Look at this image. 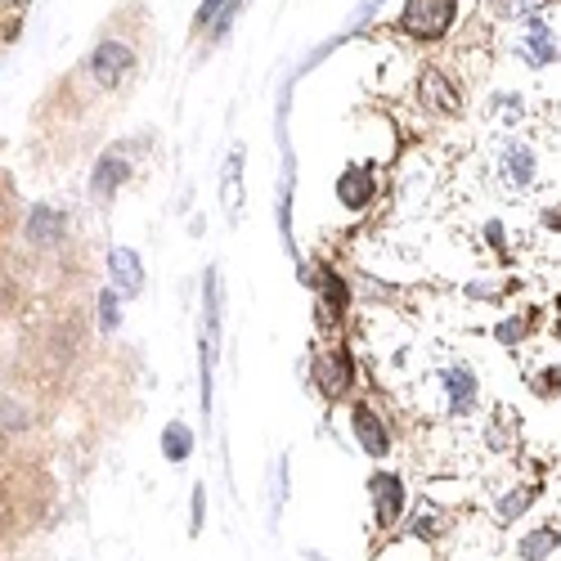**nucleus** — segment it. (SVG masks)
<instances>
[{
	"mask_svg": "<svg viewBox=\"0 0 561 561\" xmlns=\"http://www.w3.org/2000/svg\"><path fill=\"white\" fill-rule=\"evenodd\" d=\"M368 503H373V526H378L382 535L387 530H396L404 517H409V485H404V477L400 472H373L368 477Z\"/></svg>",
	"mask_w": 561,
	"mask_h": 561,
	"instance_id": "obj_1",
	"label": "nucleus"
},
{
	"mask_svg": "<svg viewBox=\"0 0 561 561\" xmlns=\"http://www.w3.org/2000/svg\"><path fill=\"white\" fill-rule=\"evenodd\" d=\"M535 180H539L535 149L526 145V139H507V145L499 149V184H503L507 194H526Z\"/></svg>",
	"mask_w": 561,
	"mask_h": 561,
	"instance_id": "obj_2",
	"label": "nucleus"
},
{
	"mask_svg": "<svg viewBox=\"0 0 561 561\" xmlns=\"http://www.w3.org/2000/svg\"><path fill=\"white\" fill-rule=\"evenodd\" d=\"M454 10H458V0H409L400 23L409 36L417 41H432V36H445L449 23H454Z\"/></svg>",
	"mask_w": 561,
	"mask_h": 561,
	"instance_id": "obj_3",
	"label": "nucleus"
},
{
	"mask_svg": "<svg viewBox=\"0 0 561 561\" xmlns=\"http://www.w3.org/2000/svg\"><path fill=\"white\" fill-rule=\"evenodd\" d=\"M351 432H355V445L368 454V458H391V432L382 423V413L373 409L368 400L351 404Z\"/></svg>",
	"mask_w": 561,
	"mask_h": 561,
	"instance_id": "obj_4",
	"label": "nucleus"
},
{
	"mask_svg": "<svg viewBox=\"0 0 561 561\" xmlns=\"http://www.w3.org/2000/svg\"><path fill=\"white\" fill-rule=\"evenodd\" d=\"M440 391H445V409L449 417H467L477 409L481 400V382H477V373L467 368V364H449L440 368Z\"/></svg>",
	"mask_w": 561,
	"mask_h": 561,
	"instance_id": "obj_5",
	"label": "nucleus"
},
{
	"mask_svg": "<svg viewBox=\"0 0 561 561\" xmlns=\"http://www.w3.org/2000/svg\"><path fill=\"white\" fill-rule=\"evenodd\" d=\"M557 552H561V526L557 522L530 526L517 543H512V557H517V561H552Z\"/></svg>",
	"mask_w": 561,
	"mask_h": 561,
	"instance_id": "obj_6",
	"label": "nucleus"
},
{
	"mask_svg": "<svg viewBox=\"0 0 561 561\" xmlns=\"http://www.w3.org/2000/svg\"><path fill=\"white\" fill-rule=\"evenodd\" d=\"M108 274H113V293L117 297L145 293V261H139L130 248H113L108 252Z\"/></svg>",
	"mask_w": 561,
	"mask_h": 561,
	"instance_id": "obj_7",
	"label": "nucleus"
},
{
	"mask_svg": "<svg viewBox=\"0 0 561 561\" xmlns=\"http://www.w3.org/2000/svg\"><path fill=\"white\" fill-rule=\"evenodd\" d=\"M417 95H423V104H427L432 113H445V117H454V113L462 108L454 81H449L440 68H427L423 77H417Z\"/></svg>",
	"mask_w": 561,
	"mask_h": 561,
	"instance_id": "obj_8",
	"label": "nucleus"
},
{
	"mask_svg": "<svg viewBox=\"0 0 561 561\" xmlns=\"http://www.w3.org/2000/svg\"><path fill=\"white\" fill-rule=\"evenodd\" d=\"M373 194H378V180H373V171L368 167H346L342 175H337V203L342 207H351V211H364L368 203H373Z\"/></svg>",
	"mask_w": 561,
	"mask_h": 561,
	"instance_id": "obj_9",
	"label": "nucleus"
},
{
	"mask_svg": "<svg viewBox=\"0 0 561 561\" xmlns=\"http://www.w3.org/2000/svg\"><path fill=\"white\" fill-rule=\"evenodd\" d=\"M522 55H526V64L530 68H543V64H552L557 59V41H552V32H548V23L539 19V14H530L526 23H522Z\"/></svg>",
	"mask_w": 561,
	"mask_h": 561,
	"instance_id": "obj_10",
	"label": "nucleus"
},
{
	"mask_svg": "<svg viewBox=\"0 0 561 561\" xmlns=\"http://www.w3.org/2000/svg\"><path fill=\"white\" fill-rule=\"evenodd\" d=\"M135 68V59H130V50H126V45H100V50H95V59H90V77H95L104 90H113L126 72Z\"/></svg>",
	"mask_w": 561,
	"mask_h": 561,
	"instance_id": "obj_11",
	"label": "nucleus"
},
{
	"mask_svg": "<svg viewBox=\"0 0 561 561\" xmlns=\"http://www.w3.org/2000/svg\"><path fill=\"white\" fill-rule=\"evenodd\" d=\"M314 382H319V391L329 396V400L346 396V387H351V355H346V351L319 355V364H314Z\"/></svg>",
	"mask_w": 561,
	"mask_h": 561,
	"instance_id": "obj_12",
	"label": "nucleus"
},
{
	"mask_svg": "<svg viewBox=\"0 0 561 561\" xmlns=\"http://www.w3.org/2000/svg\"><path fill=\"white\" fill-rule=\"evenodd\" d=\"M535 499H539V485H507V490H499V499H494V517H499V526L522 522L526 512L535 507Z\"/></svg>",
	"mask_w": 561,
	"mask_h": 561,
	"instance_id": "obj_13",
	"label": "nucleus"
},
{
	"mask_svg": "<svg viewBox=\"0 0 561 561\" xmlns=\"http://www.w3.org/2000/svg\"><path fill=\"white\" fill-rule=\"evenodd\" d=\"M445 530H449V517H445V512H436V503H427V499L417 503L413 517H404V535L423 539V543H440Z\"/></svg>",
	"mask_w": 561,
	"mask_h": 561,
	"instance_id": "obj_14",
	"label": "nucleus"
},
{
	"mask_svg": "<svg viewBox=\"0 0 561 561\" xmlns=\"http://www.w3.org/2000/svg\"><path fill=\"white\" fill-rule=\"evenodd\" d=\"M27 239L41 243V248H55L64 239V216L55 207H32L27 216Z\"/></svg>",
	"mask_w": 561,
	"mask_h": 561,
	"instance_id": "obj_15",
	"label": "nucleus"
},
{
	"mask_svg": "<svg viewBox=\"0 0 561 561\" xmlns=\"http://www.w3.org/2000/svg\"><path fill=\"white\" fill-rule=\"evenodd\" d=\"M194 445H198L194 440V427L180 423V417L162 427V454H167V462H190L194 458Z\"/></svg>",
	"mask_w": 561,
	"mask_h": 561,
	"instance_id": "obj_16",
	"label": "nucleus"
},
{
	"mask_svg": "<svg viewBox=\"0 0 561 561\" xmlns=\"http://www.w3.org/2000/svg\"><path fill=\"white\" fill-rule=\"evenodd\" d=\"M126 175H130V167H126V158L122 153H108L100 167H95V175H90V190H95L100 198H108L117 184H126Z\"/></svg>",
	"mask_w": 561,
	"mask_h": 561,
	"instance_id": "obj_17",
	"label": "nucleus"
},
{
	"mask_svg": "<svg viewBox=\"0 0 561 561\" xmlns=\"http://www.w3.org/2000/svg\"><path fill=\"white\" fill-rule=\"evenodd\" d=\"M530 387H535V396H543V400H548V396H561V368H539Z\"/></svg>",
	"mask_w": 561,
	"mask_h": 561,
	"instance_id": "obj_18",
	"label": "nucleus"
},
{
	"mask_svg": "<svg viewBox=\"0 0 561 561\" xmlns=\"http://www.w3.org/2000/svg\"><path fill=\"white\" fill-rule=\"evenodd\" d=\"M100 323H104V333H113L117 323H122V306H117V293L113 288L100 297Z\"/></svg>",
	"mask_w": 561,
	"mask_h": 561,
	"instance_id": "obj_19",
	"label": "nucleus"
},
{
	"mask_svg": "<svg viewBox=\"0 0 561 561\" xmlns=\"http://www.w3.org/2000/svg\"><path fill=\"white\" fill-rule=\"evenodd\" d=\"M323 301H329L333 310H346V284H342L337 274H329V278H323Z\"/></svg>",
	"mask_w": 561,
	"mask_h": 561,
	"instance_id": "obj_20",
	"label": "nucleus"
},
{
	"mask_svg": "<svg viewBox=\"0 0 561 561\" xmlns=\"http://www.w3.org/2000/svg\"><path fill=\"white\" fill-rule=\"evenodd\" d=\"M494 337H499V342H507V346H517V342L526 337V319H503L499 329H494Z\"/></svg>",
	"mask_w": 561,
	"mask_h": 561,
	"instance_id": "obj_21",
	"label": "nucleus"
},
{
	"mask_svg": "<svg viewBox=\"0 0 561 561\" xmlns=\"http://www.w3.org/2000/svg\"><path fill=\"white\" fill-rule=\"evenodd\" d=\"M203 522H207V494H203V485H194V517H190V535H198V530H203Z\"/></svg>",
	"mask_w": 561,
	"mask_h": 561,
	"instance_id": "obj_22",
	"label": "nucleus"
},
{
	"mask_svg": "<svg viewBox=\"0 0 561 561\" xmlns=\"http://www.w3.org/2000/svg\"><path fill=\"white\" fill-rule=\"evenodd\" d=\"M23 423H27V417H23V409H19V404H5V427H14V432H19Z\"/></svg>",
	"mask_w": 561,
	"mask_h": 561,
	"instance_id": "obj_23",
	"label": "nucleus"
},
{
	"mask_svg": "<svg viewBox=\"0 0 561 561\" xmlns=\"http://www.w3.org/2000/svg\"><path fill=\"white\" fill-rule=\"evenodd\" d=\"M507 10H535V5H543V0H503Z\"/></svg>",
	"mask_w": 561,
	"mask_h": 561,
	"instance_id": "obj_24",
	"label": "nucleus"
},
{
	"mask_svg": "<svg viewBox=\"0 0 561 561\" xmlns=\"http://www.w3.org/2000/svg\"><path fill=\"white\" fill-rule=\"evenodd\" d=\"M548 225H552V229H561V211H557V216H548Z\"/></svg>",
	"mask_w": 561,
	"mask_h": 561,
	"instance_id": "obj_25",
	"label": "nucleus"
}]
</instances>
